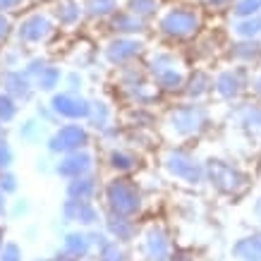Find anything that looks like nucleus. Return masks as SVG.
<instances>
[{
  "label": "nucleus",
  "mask_w": 261,
  "mask_h": 261,
  "mask_svg": "<svg viewBox=\"0 0 261 261\" xmlns=\"http://www.w3.org/2000/svg\"><path fill=\"white\" fill-rule=\"evenodd\" d=\"M256 94H259V98H261V80L256 82Z\"/></svg>",
  "instance_id": "nucleus-29"
},
{
  "label": "nucleus",
  "mask_w": 261,
  "mask_h": 261,
  "mask_svg": "<svg viewBox=\"0 0 261 261\" xmlns=\"http://www.w3.org/2000/svg\"><path fill=\"white\" fill-rule=\"evenodd\" d=\"M252 214H254V221L259 223V228H261V194L256 199H254V204H252Z\"/></svg>",
  "instance_id": "nucleus-23"
},
{
  "label": "nucleus",
  "mask_w": 261,
  "mask_h": 261,
  "mask_svg": "<svg viewBox=\"0 0 261 261\" xmlns=\"http://www.w3.org/2000/svg\"><path fill=\"white\" fill-rule=\"evenodd\" d=\"M170 129L177 137H199L208 129V115L201 106H182L170 115Z\"/></svg>",
  "instance_id": "nucleus-3"
},
{
  "label": "nucleus",
  "mask_w": 261,
  "mask_h": 261,
  "mask_svg": "<svg viewBox=\"0 0 261 261\" xmlns=\"http://www.w3.org/2000/svg\"><path fill=\"white\" fill-rule=\"evenodd\" d=\"M194 27V17L192 15H170L166 19V29L173 34H187Z\"/></svg>",
  "instance_id": "nucleus-16"
},
{
  "label": "nucleus",
  "mask_w": 261,
  "mask_h": 261,
  "mask_svg": "<svg viewBox=\"0 0 261 261\" xmlns=\"http://www.w3.org/2000/svg\"><path fill=\"white\" fill-rule=\"evenodd\" d=\"M144 254L149 261H170L173 259V245L163 228H149L144 235Z\"/></svg>",
  "instance_id": "nucleus-6"
},
{
  "label": "nucleus",
  "mask_w": 261,
  "mask_h": 261,
  "mask_svg": "<svg viewBox=\"0 0 261 261\" xmlns=\"http://www.w3.org/2000/svg\"><path fill=\"white\" fill-rule=\"evenodd\" d=\"M53 111L65 115V118H87L91 108H89V103L84 98H74V96H56L53 98Z\"/></svg>",
  "instance_id": "nucleus-10"
},
{
  "label": "nucleus",
  "mask_w": 261,
  "mask_h": 261,
  "mask_svg": "<svg viewBox=\"0 0 261 261\" xmlns=\"http://www.w3.org/2000/svg\"><path fill=\"white\" fill-rule=\"evenodd\" d=\"M101 261H125V259H122V252L118 249V245L111 242L108 247L101 249Z\"/></svg>",
  "instance_id": "nucleus-20"
},
{
  "label": "nucleus",
  "mask_w": 261,
  "mask_h": 261,
  "mask_svg": "<svg viewBox=\"0 0 261 261\" xmlns=\"http://www.w3.org/2000/svg\"><path fill=\"white\" fill-rule=\"evenodd\" d=\"M53 261H72V259H67V256H56Z\"/></svg>",
  "instance_id": "nucleus-30"
},
{
  "label": "nucleus",
  "mask_w": 261,
  "mask_h": 261,
  "mask_svg": "<svg viewBox=\"0 0 261 261\" xmlns=\"http://www.w3.org/2000/svg\"><path fill=\"white\" fill-rule=\"evenodd\" d=\"M238 122L245 132H249L252 137H259L261 135V106H245L238 113Z\"/></svg>",
  "instance_id": "nucleus-11"
},
{
  "label": "nucleus",
  "mask_w": 261,
  "mask_h": 261,
  "mask_svg": "<svg viewBox=\"0 0 261 261\" xmlns=\"http://www.w3.org/2000/svg\"><path fill=\"white\" fill-rule=\"evenodd\" d=\"M94 192H96V182H94V177H87V175L72 177V182L67 185V194L72 199H89Z\"/></svg>",
  "instance_id": "nucleus-13"
},
{
  "label": "nucleus",
  "mask_w": 261,
  "mask_h": 261,
  "mask_svg": "<svg viewBox=\"0 0 261 261\" xmlns=\"http://www.w3.org/2000/svg\"><path fill=\"white\" fill-rule=\"evenodd\" d=\"M15 103L10 101L8 96H0V122H10V120L15 118Z\"/></svg>",
  "instance_id": "nucleus-18"
},
{
  "label": "nucleus",
  "mask_w": 261,
  "mask_h": 261,
  "mask_svg": "<svg viewBox=\"0 0 261 261\" xmlns=\"http://www.w3.org/2000/svg\"><path fill=\"white\" fill-rule=\"evenodd\" d=\"M0 261H22V252H19V247L15 242H10V245L3 247V252H0Z\"/></svg>",
  "instance_id": "nucleus-19"
},
{
  "label": "nucleus",
  "mask_w": 261,
  "mask_h": 261,
  "mask_svg": "<svg viewBox=\"0 0 261 261\" xmlns=\"http://www.w3.org/2000/svg\"><path fill=\"white\" fill-rule=\"evenodd\" d=\"M206 166V182H211L216 192L225 197H238L249 187V177L238 163L225 159H208Z\"/></svg>",
  "instance_id": "nucleus-1"
},
{
  "label": "nucleus",
  "mask_w": 261,
  "mask_h": 261,
  "mask_svg": "<svg viewBox=\"0 0 261 261\" xmlns=\"http://www.w3.org/2000/svg\"><path fill=\"white\" fill-rule=\"evenodd\" d=\"M63 214L70 223H82V225H91L98 221L96 208L89 204L87 199H67V204L63 206Z\"/></svg>",
  "instance_id": "nucleus-9"
},
{
  "label": "nucleus",
  "mask_w": 261,
  "mask_h": 261,
  "mask_svg": "<svg viewBox=\"0 0 261 261\" xmlns=\"http://www.w3.org/2000/svg\"><path fill=\"white\" fill-rule=\"evenodd\" d=\"M216 91L223 96V98H238V94L242 91V84H240L235 77H230V74H223V77H218V82H216Z\"/></svg>",
  "instance_id": "nucleus-15"
},
{
  "label": "nucleus",
  "mask_w": 261,
  "mask_h": 261,
  "mask_svg": "<svg viewBox=\"0 0 261 261\" xmlns=\"http://www.w3.org/2000/svg\"><path fill=\"white\" fill-rule=\"evenodd\" d=\"M3 211H5V199H3V190H0V216H3Z\"/></svg>",
  "instance_id": "nucleus-27"
},
{
  "label": "nucleus",
  "mask_w": 261,
  "mask_h": 261,
  "mask_svg": "<svg viewBox=\"0 0 261 261\" xmlns=\"http://www.w3.org/2000/svg\"><path fill=\"white\" fill-rule=\"evenodd\" d=\"M89 238H91V242H94L96 247H108L111 245V242H108V240H106V235H98V232H91V235H89Z\"/></svg>",
  "instance_id": "nucleus-24"
},
{
  "label": "nucleus",
  "mask_w": 261,
  "mask_h": 261,
  "mask_svg": "<svg viewBox=\"0 0 261 261\" xmlns=\"http://www.w3.org/2000/svg\"><path fill=\"white\" fill-rule=\"evenodd\" d=\"M89 144V135L82 125H65L60 127L56 135L50 137V151H60V153H72V151H80Z\"/></svg>",
  "instance_id": "nucleus-5"
},
{
  "label": "nucleus",
  "mask_w": 261,
  "mask_h": 261,
  "mask_svg": "<svg viewBox=\"0 0 261 261\" xmlns=\"http://www.w3.org/2000/svg\"><path fill=\"white\" fill-rule=\"evenodd\" d=\"M91 161L94 159L87 151H72L58 163V173L65 175V177H82V175H87L91 170Z\"/></svg>",
  "instance_id": "nucleus-8"
},
{
  "label": "nucleus",
  "mask_w": 261,
  "mask_h": 261,
  "mask_svg": "<svg viewBox=\"0 0 261 261\" xmlns=\"http://www.w3.org/2000/svg\"><path fill=\"white\" fill-rule=\"evenodd\" d=\"M3 238H5V232H3V228H0V252H3Z\"/></svg>",
  "instance_id": "nucleus-28"
},
{
  "label": "nucleus",
  "mask_w": 261,
  "mask_h": 261,
  "mask_svg": "<svg viewBox=\"0 0 261 261\" xmlns=\"http://www.w3.org/2000/svg\"><path fill=\"white\" fill-rule=\"evenodd\" d=\"M170 261H194V259H192L190 254H185V252H177V254H175V256H173V259H170Z\"/></svg>",
  "instance_id": "nucleus-26"
},
{
  "label": "nucleus",
  "mask_w": 261,
  "mask_h": 261,
  "mask_svg": "<svg viewBox=\"0 0 261 261\" xmlns=\"http://www.w3.org/2000/svg\"><path fill=\"white\" fill-rule=\"evenodd\" d=\"M56 77H58L56 72H50V74H46V77L41 80V87H43V89H50L53 84H56Z\"/></svg>",
  "instance_id": "nucleus-25"
},
{
  "label": "nucleus",
  "mask_w": 261,
  "mask_h": 261,
  "mask_svg": "<svg viewBox=\"0 0 261 261\" xmlns=\"http://www.w3.org/2000/svg\"><path fill=\"white\" fill-rule=\"evenodd\" d=\"M163 166L170 175H173L175 180L180 182H187V185H201L206 180V166L204 163H199L194 156H192L190 151H182V149H175L170 151L163 161Z\"/></svg>",
  "instance_id": "nucleus-2"
},
{
  "label": "nucleus",
  "mask_w": 261,
  "mask_h": 261,
  "mask_svg": "<svg viewBox=\"0 0 261 261\" xmlns=\"http://www.w3.org/2000/svg\"><path fill=\"white\" fill-rule=\"evenodd\" d=\"M230 256L235 261H261V230H252L235 240L230 247Z\"/></svg>",
  "instance_id": "nucleus-7"
},
{
  "label": "nucleus",
  "mask_w": 261,
  "mask_h": 261,
  "mask_svg": "<svg viewBox=\"0 0 261 261\" xmlns=\"http://www.w3.org/2000/svg\"><path fill=\"white\" fill-rule=\"evenodd\" d=\"M10 163H12V151H10L8 144L0 139V170H3V168H8Z\"/></svg>",
  "instance_id": "nucleus-22"
},
{
  "label": "nucleus",
  "mask_w": 261,
  "mask_h": 261,
  "mask_svg": "<svg viewBox=\"0 0 261 261\" xmlns=\"http://www.w3.org/2000/svg\"><path fill=\"white\" fill-rule=\"evenodd\" d=\"M106 197H108V204H111L113 214H120V216H135L139 214V208H142V197H139V192L125 180H115L108 185V190H106Z\"/></svg>",
  "instance_id": "nucleus-4"
},
{
  "label": "nucleus",
  "mask_w": 261,
  "mask_h": 261,
  "mask_svg": "<svg viewBox=\"0 0 261 261\" xmlns=\"http://www.w3.org/2000/svg\"><path fill=\"white\" fill-rule=\"evenodd\" d=\"M0 190H3V192H15L17 190L15 175H10V173H3V175H0Z\"/></svg>",
  "instance_id": "nucleus-21"
},
{
  "label": "nucleus",
  "mask_w": 261,
  "mask_h": 261,
  "mask_svg": "<svg viewBox=\"0 0 261 261\" xmlns=\"http://www.w3.org/2000/svg\"><path fill=\"white\" fill-rule=\"evenodd\" d=\"M0 135H3V127H0Z\"/></svg>",
  "instance_id": "nucleus-31"
},
{
  "label": "nucleus",
  "mask_w": 261,
  "mask_h": 261,
  "mask_svg": "<svg viewBox=\"0 0 261 261\" xmlns=\"http://www.w3.org/2000/svg\"><path fill=\"white\" fill-rule=\"evenodd\" d=\"M111 166L118 168V170H129L135 166V156H129L125 151H113L111 153Z\"/></svg>",
  "instance_id": "nucleus-17"
},
{
  "label": "nucleus",
  "mask_w": 261,
  "mask_h": 261,
  "mask_svg": "<svg viewBox=\"0 0 261 261\" xmlns=\"http://www.w3.org/2000/svg\"><path fill=\"white\" fill-rule=\"evenodd\" d=\"M108 230H111L118 240H132V235H135L132 221H127V216H120V214H113L111 218H108Z\"/></svg>",
  "instance_id": "nucleus-14"
},
{
  "label": "nucleus",
  "mask_w": 261,
  "mask_h": 261,
  "mask_svg": "<svg viewBox=\"0 0 261 261\" xmlns=\"http://www.w3.org/2000/svg\"><path fill=\"white\" fill-rule=\"evenodd\" d=\"M89 247H91V238L84 235V232H70V235L65 238V254L72 256V259L84 256V254L89 252Z\"/></svg>",
  "instance_id": "nucleus-12"
}]
</instances>
